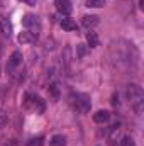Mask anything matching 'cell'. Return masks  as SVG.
Listing matches in <instances>:
<instances>
[{
  "mask_svg": "<svg viewBox=\"0 0 144 146\" xmlns=\"http://www.w3.org/2000/svg\"><path fill=\"white\" fill-rule=\"evenodd\" d=\"M19 2H24V3H27V5H36L37 0H19Z\"/></svg>",
  "mask_w": 144,
  "mask_h": 146,
  "instance_id": "20",
  "label": "cell"
},
{
  "mask_svg": "<svg viewBox=\"0 0 144 146\" xmlns=\"http://www.w3.org/2000/svg\"><path fill=\"white\" fill-rule=\"evenodd\" d=\"M22 26H24L27 31H32V33L39 34V27H41V24H39V17H37V15L26 14V15L22 17Z\"/></svg>",
  "mask_w": 144,
  "mask_h": 146,
  "instance_id": "5",
  "label": "cell"
},
{
  "mask_svg": "<svg viewBox=\"0 0 144 146\" xmlns=\"http://www.w3.org/2000/svg\"><path fill=\"white\" fill-rule=\"evenodd\" d=\"M93 121L97 122V124H105L110 121V112L108 110H97L95 114H93Z\"/></svg>",
  "mask_w": 144,
  "mask_h": 146,
  "instance_id": "9",
  "label": "cell"
},
{
  "mask_svg": "<svg viewBox=\"0 0 144 146\" xmlns=\"http://www.w3.org/2000/svg\"><path fill=\"white\" fill-rule=\"evenodd\" d=\"M42 143H44V138L42 136H37V138H32L27 143V146H42Z\"/></svg>",
  "mask_w": 144,
  "mask_h": 146,
  "instance_id": "16",
  "label": "cell"
},
{
  "mask_svg": "<svg viewBox=\"0 0 144 146\" xmlns=\"http://www.w3.org/2000/svg\"><path fill=\"white\" fill-rule=\"evenodd\" d=\"M5 121H7V115H5V112H3V110H0V127L5 124Z\"/></svg>",
  "mask_w": 144,
  "mask_h": 146,
  "instance_id": "19",
  "label": "cell"
},
{
  "mask_svg": "<svg viewBox=\"0 0 144 146\" xmlns=\"http://www.w3.org/2000/svg\"><path fill=\"white\" fill-rule=\"evenodd\" d=\"M54 7H56V10H58L59 14H63V15L71 14V10H73L70 0H54Z\"/></svg>",
  "mask_w": 144,
  "mask_h": 146,
  "instance_id": "6",
  "label": "cell"
},
{
  "mask_svg": "<svg viewBox=\"0 0 144 146\" xmlns=\"http://www.w3.org/2000/svg\"><path fill=\"white\" fill-rule=\"evenodd\" d=\"M87 42H88L90 48H97V46H98V36H97V33L90 31V33L87 34Z\"/></svg>",
  "mask_w": 144,
  "mask_h": 146,
  "instance_id": "13",
  "label": "cell"
},
{
  "mask_svg": "<svg viewBox=\"0 0 144 146\" xmlns=\"http://www.w3.org/2000/svg\"><path fill=\"white\" fill-rule=\"evenodd\" d=\"M98 17L97 15H83V19H81V24H83V27H87L88 31H92L93 27H97L98 26Z\"/></svg>",
  "mask_w": 144,
  "mask_h": 146,
  "instance_id": "8",
  "label": "cell"
},
{
  "mask_svg": "<svg viewBox=\"0 0 144 146\" xmlns=\"http://www.w3.org/2000/svg\"><path fill=\"white\" fill-rule=\"evenodd\" d=\"M24 106L27 107V109H34L36 112H44V102L41 100V97H37L34 94H26V97H24Z\"/></svg>",
  "mask_w": 144,
  "mask_h": 146,
  "instance_id": "3",
  "label": "cell"
},
{
  "mask_svg": "<svg viewBox=\"0 0 144 146\" xmlns=\"http://www.w3.org/2000/svg\"><path fill=\"white\" fill-rule=\"evenodd\" d=\"M85 5H87L88 9H100V7L105 5V0H87Z\"/></svg>",
  "mask_w": 144,
  "mask_h": 146,
  "instance_id": "14",
  "label": "cell"
},
{
  "mask_svg": "<svg viewBox=\"0 0 144 146\" xmlns=\"http://www.w3.org/2000/svg\"><path fill=\"white\" fill-rule=\"evenodd\" d=\"M49 92H51V95H53L54 99L59 97V90H58V85H56V83H53V85L49 87Z\"/></svg>",
  "mask_w": 144,
  "mask_h": 146,
  "instance_id": "18",
  "label": "cell"
},
{
  "mask_svg": "<svg viewBox=\"0 0 144 146\" xmlns=\"http://www.w3.org/2000/svg\"><path fill=\"white\" fill-rule=\"evenodd\" d=\"M126 95H127V100L131 102V106L134 107V110H136L137 114H141V112H143V102H144L143 88H141L137 83H131V85H127Z\"/></svg>",
  "mask_w": 144,
  "mask_h": 146,
  "instance_id": "1",
  "label": "cell"
},
{
  "mask_svg": "<svg viewBox=\"0 0 144 146\" xmlns=\"http://www.w3.org/2000/svg\"><path fill=\"white\" fill-rule=\"evenodd\" d=\"M120 146H136V141H134L131 136H126V138H122Z\"/></svg>",
  "mask_w": 144,
  "mask_h": 146,
  "instance_id": "17",
  "label": "cell"
},
{
  "mask_svg": "<svg viewBox=\"0 0 144 146\" xmlns=\"http://www.w3.org/2000/svg\"><path fill=\"white\" fill-rule=\"evenodd\" d=\"M59 24H61V27H63L65 31H70V33H71V31H78V24H76L73 19H70V17H63Z\"/></svg>",
  "mask_w": 144,
  "mask_h": 146,
  "instance_id": "10",
  "label": "cell"
},
{
  "mask_svg": "<svg viewBox=\"0 0 144 146\" xmlns=\"http://www.w3.org/2000/svg\"><path fill=\"white\" fill-rule=\"evenodd\" d=\"M70 99H71L73 107L78 110V112H81V114L90 112V107H92L90 95H87V94H73Z\"/></svg>",
  "mask_w": 144,
  "mask_h": 146,
  "instance_id": "2",
  "label": "cell"
},
{
  "mask_svg": "<svg viewBox=\"0 0 144 146\" xmlns=\"http://www.w3.org/2000/svg\"><path fill=\"white\" fill-rule=\"evenodd\" d=\"M37 36H39V34H36V33H32V31H27V29H26V31H22V33L19 34L17 39H19V42H20V44H32V42H36V41H37Z\"/></svg>",
  "mask_w": 144,
  "mask_h": 146,
  "instance_id": "7",
  "label": "cell"
},
{
  "mask_svg": "<svg viewBox=\"0 0 144 146\" xmlns=\"http://www.w3.org/2000/svg\"><path fill=\"white\" fill-rule=\"evenodd\" d=\"M22 53L20 51H14L12 54H10V58H9V63H7V73H10V75H15V70L19 68V66H22Z\"/></svg>",
  "mask_w": 144,
  "mask_h": 146,
  "instance_id": "4",
  "label": "cell"
},
{
  "mask_svg": "<svg viewBox=\"0 0 144 146\" xmlns=\"http://www.w3.org/2000/svg\"><path fill=\"white\" fill-rule=\"evenodd\" d=\"M87 53H88V49L85 48V44H78L76 46V60H81Z\"/></svg>",
  "mask_w": 144,
  "mask_h": 146,
  "instance_id": "15",
  "label": "cell"
},
{
  "mask_svg": "<svg viewBox=\"0 0 144 146\" xmlns=\"http://www.w3.org/2000/svg\"><path fill=\"white\" fill-rule=\"evenodd\" d=\"M0 31H2V34L3 36H9L10 37V34H12V24H10V21L9 19H0Z\"/></svg>",
  "mask_w": 144,
  "mask_h": 146,
  "instance_id": "11",
  "label": "cell"
},
{
  "mask_svg": "<svg viewBox=\"0 0 144 146\" xmlns=\"http://www.w3.org/2000/svg\"><path fill=\"white\" fill-rule=\"evenodd\" d=\"M49 146H66V136L63 134H54L49 139Z\"/></svg>",
  "mask_w": 144,
  "mask_h": 146,
  "instance_id": "12",
  "label": "cell"
},
{
  "mask_svg": "<svg viewBox=\"0 0 144 146\" xmlns=\"http://www.w3.org/2000/svg\"><path fill=\"white\" fill-rule=\"evenodd\" d=\"M139 7H141V9H144V0H139Z\"/></svg>",
  "mask_w": 144,
  "mask_h": 146,
  "instance_id": "21",
  "label": "cell"
}]
</instances>
